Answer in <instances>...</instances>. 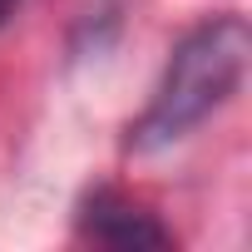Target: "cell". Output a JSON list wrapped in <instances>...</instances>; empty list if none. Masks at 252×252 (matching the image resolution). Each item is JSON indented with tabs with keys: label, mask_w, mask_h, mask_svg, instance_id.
Segmentation results:
<instances>
[{
	"label": "cell",
	"mask_w": 252,
	"mask_h": 252,
	"mask_svg": "<svg viewBox=\"0 0 252 252\" xmlns=\"http://www.w3.org/2000/svg\"><path fill=\"white\" fill-rule=\"evenodd\" d=\"M20 5H25V0H0V30L15 20V10H20Z\"/></svg>",
	"instance_id": "4"
},
{
	"label": "cell",
	"mask_w": 252,
	"mask_h": 252,
	"mask_svg": "<svg viewBox=\"0 0 252 252\" xmlns=\"http://www.w3.org/2000/svg\"><path fill=\"white\" fill-rule=\"evenodd\" d=\"M119 25H124L119 0H99V5H89V10L79 15L74 35H69V60H94V55H104V50L119 40Z\"/></svg>",
	"instance_id": "3"
},
{
	"label": "cell",
	"mask_w": 252,
	"mask_h": 252,
	"mask_svg": "<svg viewBox=\"0 0 252 252\" xmlns=\"http://www.w3.org/2000/svg\"><path fill=\"white\" fill-rule=\"evenodd\" d=\"M79 232L99 247H119V252H144V247H168L173 232L134 198H124L114 188H94L79 203Z\"/></svg>",
	"instance_id": "2"
},
{
	"label": "cell",
	"mask_w": 252,
	"mask_h": 252,
	"mask_svg": "<svg viewBox=\"0 0 252 252\" xmlns=\"http://www.w3.org/2000/svg\"><path fill=\"white\" fill-rule=\"evenodd\" d=\"M247 55H252V30L242 15L222 10V15H208L203 25H193L173 45L149 109L129 124L124 149L149 158V154L183 144L198 124H208L237 94V84L247 74Z\"/></svg>",
	"instance_id": "1"
}]
</instances>
